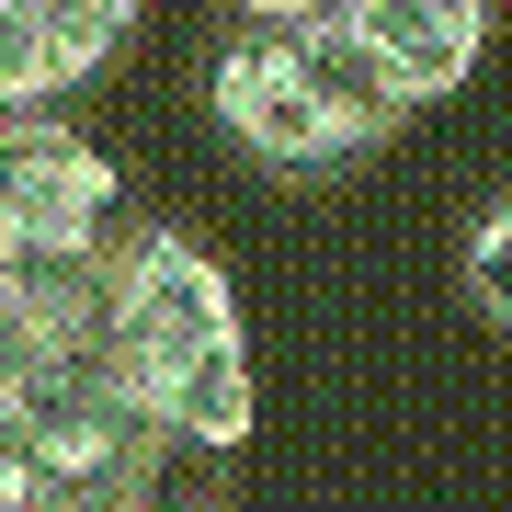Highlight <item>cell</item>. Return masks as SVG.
I'll use <instances>...</instances> for the list:
<instances>
[{
  "instance_id": "1",
  "label": "cell",
  "mask_w": 512,
  "mask_h": 512,
  "mask_svg": "<svg viewBox=\"0 0 512 512\" xmlns=\"http://www.w3.org/2000/svg\"><path fill=\"white\" fill-rule=\"evenodd\" d=\"M103 365L114 387L160 421L171 444H251L262 387H251V330H239V285L217 274V251L148 228L114 251V296H103Z\"/></svg>"
},
{
  "instance_id": "2",
  "label": "cell",
  "mask_w": 512,
  "mask_h": 512,
  "mask_svg": "<svg viewBox=\"0 0 512 512\" xmlns=\"http://www.w3.org/2000/svg\"><path fill=\"white\" fill-rule=\"evenodd\" d=\"M205 103L262 171H342L399 137V103L342 23H251L239 46H217Z\"/></svg>"
},
{
  "instance_id": "3",
  "label": "cell",
  "mask_w": 512,
  "mask_h": 512,
  "mask_svg": "<svg viewBox=\"0 0 512 512\" xmlns=\"http://www.w3.org/2000/svg\"><path fill=\"white\" fill-rule=\"evenodd\" d=\"M171 433L114 387L103 353L0 387V512H148Z\"/></svg>"
},
{
  "instance_id": "4",
  "label": "cell",
  "mask_w": 512,
  "mask_h": 512,
  "mask_svg": "<svg viewBox=\"0 0 512 512\" xmlns=\"http://www.w3.org/2000/svg\"><path fill=\"white\" fill-rule=\"evenodd\" d=\"M114 217H126V171L69 114H23L0 137V251L12 262H114L126 251Z\"/></svg>"
},
{
  "instance_id": "5",
  "label": "cell",
  "mask_w": 512,
  "mask_h": 512,
  "mask_svg": "<svg viewBox=\"0 0 512 512\" xmlns=\"http://www.w3.org/2000/svg\"><path fill=\"white\" fill-rule=\"evenodd\" d=\"M342 35L365 46L387 103L421 114V103H444V92L478 80V57H490V0H342Z\"/></svg>"
},
{
  "instance_id": "6",
  "label": "cell",
  "mask_w": 512,
  "mask_h": 512,
  "mask_svg": "<svg viewBox=\"0 0 512 512\" xmlns=\"http://www.w3.org/2000/svg\"><path fill=\"white\" fill-rule=\"evenodd\" d=\"M148 0H0V103L57 114L80 80H103V57L137 35Z\"/></svg>"
},
{
  "instance_id": "7",
  "label": "cell",
  "mask_w": 512,
  "mask_h": 512,
  "mask_svg": "<svg viewBox=\"0 0 512 512\" xmlns=\"http://www.w3.org/2000/svg\"><path fill=\"white\" fill-rule=\"evenodd\" d=\"M103 296H114V262H12L0 251V387L103 353Z\"/></svg>"
},
{
  "instance_id": "8",
  "label": "cell",
  "mask_w": 512,
  "mask_h": 512,
  "mask_svg": "<svg viewBox=\"0 0 512 512\" xmlns=\"http://www.w3.org/2000/svg\"><path fill=\"white\" fill-rule=\"evenodd\" d=\"M467 296H478L490 330H512V205H490V217L467 228Z\"/></svg>"
},
{
  "instance_id": "9",
  "label": "cell",
  "mask_w": 512,
  "mask_h": 512,
  "mask_svg": "<svg viewBox=\"0 0 512 512\" xmlns=\"http://www.w3.org/2000/svg\"><path fill=\"white\" fill-rule=\"evenodd\" d=\"M251 23H342V0H239Z\"/></svg>"
},
{
  "instance_id": "10",
  "label": "cell",
  "mask_w": 512,
  "mask_h": 512,
  "mask_svg": "<svg viewBox=\"0 0 512 512\" xmlns=\"http://www.w3.org/2000/svg\"><path fill=\"white\" fill-rule=\"evenodd\" d=\"M148 512H205V501H148Z\"/></svg>"
},
{
  "instance_id": "11",
  "label": "cell",
  "mask_w": 512,
  "mask_h": 512,
  "mask_svg": "<svg viewBox=\"0 0 512 512\" xmlns=\"http://www.w3.org/2000/svg\"><path fill=\"white\" fill-rule=\"evenodd\" d=\"M12 126H23V114H12V103H0V137H12Z\"/></svg>"
}]
</instances>
